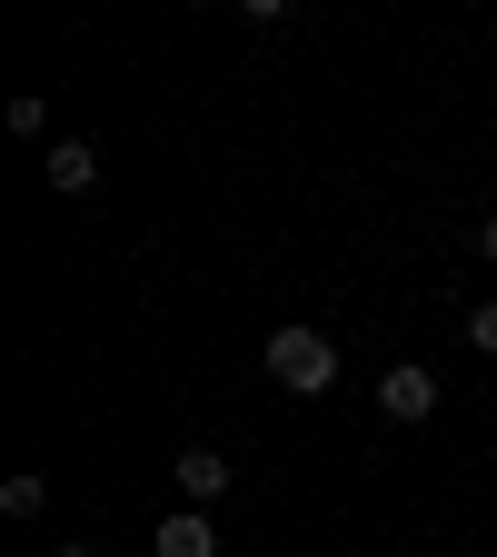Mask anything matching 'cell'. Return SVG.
Returning <instances> with one entry per match:
<instances>
[{"instance_id": "obj_6", "label": "cell", "mask_w": 497, "mask_h": 557, "mask_svg": "<svg viewBox=\"0 0 497 557\" xmlns=\"http://www.w3.org/2000/svg\"><path fill=\"white\" fill-rule=\"evenodd\" d=\"M0 508H11V518H40L50 508V478H11V487H0Z\"/></svg>"}, {"instance_id": "obj_3", "label": "cell", "mask_w": 497, "mask_h": 557, "mask_svg": "<svg viewBox=\"0 0 497 557\" xmlns=\"http://www.w3.org/2000/svg\"><path fill=\"white\" fill-rule=\"evenodd\" d=\"M378 408L398 418V429H418V418H438V379L418 369V359H398V369L378 379Z\"/></svg>"}, {"instance_id": "obj_5", "label": "cell", "mask_w": 497, "mask_h": 557, "mask_svg": "<svg viewBox=\"0 0 497 557\" xmlns=\"http://www.w3.org/2000/svg\"><path fill=\"white\" fill-rule=\"evenodd\" d=\"M40 180L60 199H80V189H100V150H90V139H50V150H40Z\"/></svg>"}, {"instance_id": "obj_8", "label": "cell", "mask_w": 497, "mask_h": 557, "mask_svg": "<svg viewBox=\"0 0 497 557\" xmlns=\"http://www.w3.org/2000/svg\"><path fill=\"white\" fill-rule=\"evenodd\" d=\"M477 259H487V269H497V220H487V230H477Z\"/></svg>"}, {"instance_id": "obj_7", "label": "cell", "mask_w": 497, "mask_h": 557, "mask_svg": "<svg viewBox=\"0 0 497 557\" xmlns=\"http://www.w3.org/2000/svg\"><path fill=\"white\" fill-rule=\"evenodd\" d=\"M468 319V348H487V359H497V299H477V309H458Z\"/></svg>"}, {"instance_id": "obj_4", "label": "cell", "mask_w": 497, "mask_h": 557, "mask_svg": "<svg viewBox=\"0 0 497 557\" xmlns=\"http://www.w3.org/2000/svg\"><path fill=\"white\" fill-rule=\"evenodd\" d=\"M150 557H220V518H199V508H170L150 528Z\"/></svg>"}, {"instance_id": "obj_9", "label": "cell", "mask_w": 497, "mask_h": 557, "mask_svg": "<svg viewBox=\"0 0 497 557\" xmlns=\"http://www.w3.org/2000/svg\"><path fill=\"white\" fill-rule=\"evenodd\" d=\"M50 557H100V547H80V537H70V547H50Z\"/></svg>"}, {"instance_id": "obj_2", "label": "cell", "mask_w": 497, "mask_h": 557, "mask_svg": "<svg viewBox=\"0 0 497 557\" xmlns=\"http://www.w3.org/2000/svg\"><path fill=\"white\" fill-rule=\"evenodd\" d=\"M170 487H179V508L209 518V508L229 498V458H220V448H179V458H170Z\"/></svg>"}, {"instance_id": "obj_1", "label": "cell", "mask_w": 497, "mask_h": 557, "mask_svg": "<svg viewBox=\"0 0 497 557\" xmlns=\"http://www.w3.org/2000/svg\"><path fill=\"white\" fill-rule=\"evenodd\" d=\"M259 359H269V379L289 388V398H328V388H338V338L309 329V319H278Z\"/></svg>"}]
</instances>
